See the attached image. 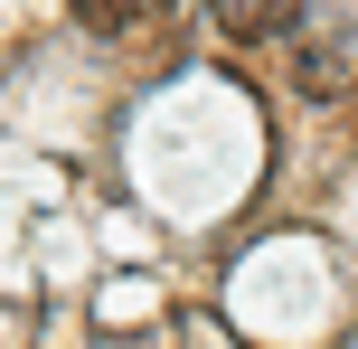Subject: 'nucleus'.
I'll return each instance as SVG.
<instances>
[{
	"mask_svg": "<svg viewBox=\"0 0 358 349\" xmlns=\"http://www.w3.org/2000/svg\"><path fill=\"white\" fill-rule=\"evenodd\" d=\"M283 48L302 94H358V0H292Z\"/></svg>",
	"mask_w": 358,
	"mask_h": 349,
	"instance_id": "1",
	"label": "nucleus"
},
{
	"mask_svg": "<svg viewBox=\"0 0 358 349\" xmlns=\"http://www.w3.org/2000/svg\"><path fill=\"white\" fill-rule=\"evenodd\" d=\"M283 10H292V0H208V19H217L227 38H264V29H283Z\"/></svg>",
	"mask_w": 358,
	"mask_h": 349,
	"instance_id": "2",
	"label": "nucleus"
},
{
	"mask_svg": "<svg viewBox=\"0 0 358 349\" xmlns=\"http://www.w3.org/2000/svg\"><path fill=\"white\" fill-rule=\"evenodd\" d=\"M151 10H170V0H85L94 29H132V19H151Z\"/></svg>",
	"mask_w": 358,
	"mask_h": 349,
	"instance_id": "3",
	"label": "nucleus"
}]
</instances>
